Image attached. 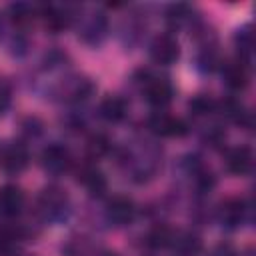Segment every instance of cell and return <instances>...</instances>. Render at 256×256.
Wrapping results in <instances>:
<instances>
[{"instance_id": "7", "label": "cell", "mask_w": 256, "mask_h": 256, "mask_svg": "<svg viewBox=\"0 0 256 256\" xmlns=\"http://www.w3.org/2000/svg\"><path fill=\"white\" fill-rule=\"evenodd\" d=\"M248 218V206L242 198H228L218 208V222L226 228H238Z\"/></svg>"}, {"instance_id": "1", "label": "cell", "mask_w": 256, "mask_h": 256, "mask_svg": "<svg viewBox=\"0 0 256 256\" xmlns=\"http://www.w3.org/2000/svg\"><path fill=\"white\" fill-rule=\"evenodd\" d=\"M36 210H38V214L44 222L58 224V222L66 220L68 214H70L68 194L58 186H48L40 192L38 202H36Z\"/></svg>"}, {"instance_id": "15", "label": "cell", "mask_w": 256, "mask_h": 256, "mask_svg": "<svg viewBox=\"0 0 256 256\" xmlns=\"http://www.w3.org/2000/svg\"><path fill=\"white\" fill-rule=\"evenodd\" d=\"M100 116L108 122H120L126 116V102L120 96H106L100 104Z\"/></svg>"}, {"instance_id": "10", "label": "cell", "mask_w": 256, "mask_h": 256, "mask_svg": "<svg viewBox=\"0 0 256 256\" xmlns=\"http://www.w3.org/2000/svg\"><path fill=\"white\" fill-rule=\"evenodd\" d=\"M24 208V192L18 186H4L0 190V214L2 216H16Z\"/></svg>"}, {"instance_id": "16", "label": "cell", "mask_w": 256, "mask_h": 256, "mask_svg": "<svg viewBox=\"0 0 256 256\" xmlns=\"http://www.w3.org/2000/svg\"><path fill=\"white\" fill-rule=\"evenodd\" d=\"M170 246L180 254V256H196L202 248V242L198 236L194 234H172V242Z\"/></svg>"}, {"instance_id": "17", "label": "cell", "mask_w": 256, "mask_h": 256, "mask_svg": "<svg viewBox=\"0 0 256 256\" xmlns=\"http://www.w3.org/2000/svg\"><path fill=\"white\" fill-rule=\"evenodd\" d=\"M80 182L86 186V190L94 196H100L104 190H106V178L102 176L100 170L92 168V166H86L82 172H80Z\"/></svg>"}, {"instance_id": "8", "label": "cell", "mask_w": 256, "mask_h": 256, "mask_svg": "<svg viewBox=\"0 0 256 256\" xmlns=\"http://www.w3.org/2000/svg\"><path fill=\"white\" fill-rule=\"evenodd\" d=\"M144 96L146 100L156 106V108H164L172 96H174V88L172 84L166 80V78H160V76H152V78H146L144 82Z\"/></svg>"}, {"instance_id": "18", "label": "cell", "mask_w": 256, "mask_h": 256, "mask_svg": "<svg viewBox=\"0 0 256 256\" xmlns=\"http://www.w3.org/2000/svg\"><path fill=\"white\" fill-rule=\"evenodd\" d=\"M10 12H12V20H14L16 24L30 22L32 16H34V10H32L28 4H14V6H10Z\"/></svg>"}, {"instance_id": "12", "label": "cell", "mask_w": 256, "mask_h": 256, "mask_svg": "<svg viewBox=\"0 0 256 256\" xmlns=\"http://www.w3.org/2000/svg\"><path fill=\"white\" fill-rule=\"evenodd\" d=\"M224 82L232 90H242L248 84V64L238 60H232L224 66Z\"/></svg>"}, {"instance_id": "13", "label": "cell", "mask_w": 256, "mask_h": 256, "mask_svg": "<svg viewBox=\"0 0 256 256\" xmlns=\"http://www.w3.org/2000/svg\"><path fill=\"white\" fill-rule=\"evenodd\" d=\"M24 240V230L20 226H0V256L14 254Z\"/></svg>"}, {"instance_id": "21", "label": "cell", "mask_w": 256, "mask_h": 256, "mask_svg": "<svg viewBox=\"0 0 256 256\" xmlns=\"http://www.w3.org/2000/svg\"><path fill=\"white\" fill-rule=\"evenodd\" d=\"M212 256H236V254H234V250H232L230 246H218V248L212 252Z\"/></svg>"}, {"instance_id": "19", "label": "cell", "mask_w": 256, "mask_h": 256, "mask_svg": "<svg viewBox=\"0 0 256 256\" xmlns=\"http://www.w3.org/2000/svg\"><path fill=\"white\" fill-rule=\"evenodd\" d=\"M10 100H12V90H10V84L0 78V118L6 114L8 106H10Z\"/></svg>"}, {"instance_id": "14", "label": "cell", "mask_w": 256, "mask_h": 256, "mask_svg": "<svg viewBox=\"0 0 256 256\" xmlns=\"http://www.w3.org/2000/svg\"><path fill=\"white\" fill-rule=\"evenodd\" d=\"M106 28H108L106 18H104L102 14H92V16H88V20L84 22V26H82V30H80V36H82L86 42H90V44H98V42L106 36Z\"/></svg>"}, {"instance_id": "6", "label": "cell", "mask_w": 256, "mask_h": 256, "mask_svg": "<svg viewBox=\"0 0 256 256\" xmlns=\"http://www.w3.org/2000/svg\"><path fill=\"white\" fill-rule=\"evenodd\" d=\"M30 162L28 148L22 142H10L0 152V168L8 174H20Z\"/></svg>"}, {"instance_id": "4", "label": "cell", "mask_w": 256, "mask_h": 256, "mask_svg": "<svg viewBox=\"0 0 256 256\" xmlns=\"http://www.w3.org/2000/svg\"><path fill=\"white\" fill-rule=\"evenodd\" d=\"M40 164L48 174H62L72 166V156L62 144H50L42 150Z\"/></svg>"}, {"instance_id": "20", "label": "cell", "mask_w": 256, "mask_h": 256, "mask_svg": "<svg viewBox=\"0 0 256 256\" xmlns=\"http://www.w3.org/2000/svg\"><path fill=\"white\" fill-rule=\"evenodd\" d=\"M88 148H90V154H92V156H100V154H104L106 148H108L106 138H102V136H94V138L90 140Z\"/></svg>"}, {"instance_id": "3", "label": "cell", "mask_w": 256, "mask_h": 256, "mask_svg": "<svg viewBox=\"0 0 256 256\" xmlns=\"http://www.w3.org/2000/svg\"><path fill=\"white\" fill-rule=\"evenodd\" d=\"M180 56V46H178V40L172 36V34H158L152 44H150V58L156 62V64H162V66H170L178 60Z\"/></svg>"}, {"instance_id": "23", "label": "cell", "mask_w": 256, "mask_h": 256, "mask_svg": "<svg viewBox=\"0 0 256 256\" xmlns=\"http://www.w3.org/2000/svg\"><path fill=\"white\" fill-rule=\"evenodd\" d=\"M0 28H2V24H0Z\"/></svg>"}, {"instance_id": "5", "label": "cell", "mask_w": 256, "mask_h": 256, "mask_svg": "<svg viewBox=\"0 0 256 256\" xmlns=\"http://www.w3.org/2000/svg\"><path fill=\"white\" fill-rule=\"evenodd\" d=\"M104 214H106V220L110 224H114V226H126V224H130L134 220L136 208H134V202L128 196H112L106 202Z\"/></svg>"}, {"instance_id": "2", "label": "cell", "mask_w": 256, "mask_h": 256, "mask_svg": "<svg viewBox=\"0 0 256 256\" xmlns=\"http://www.w3.org/2000/svg\"><path fill=\"white\" fill-rule=\"evenodd\" d=\"M148 128L158 134V136H168V138H174V136H184L188 132V124L178 118V116H172L168 112H154L150 118H148Z\"/></svg>"}, {"instance_id": "9", "label": "cell", "mask_w": 256, "mask_h": 256, "mask_svg": "<svg viewBox=\"0 0 256 256\" xmlns=\"http://www.w3.org/2000/svg\"><path fill=\"white\" fill-rule=\"evenodd\" d=\"M226 166L232 174L236 176H248L252 172V166H254V156H252V150L246 148V146H238V148H232L226 156Z\"/></svg>"}, {"instance_id": "11", "label": "cell", "mask_w": 256, "mask_h": 256, "mask_svg": "<svg viewBox=\"0 0 256 256\" xmlns=\"http://www.w3.org/2000/svg\"><path fill=\"white\" fill-rule=\"evenodd\" d=\"M92 82L86 80V78H80V76H74L70 80H64V84L60 86V96L66 100V102H80L84 98L90 96L92 92Z\"/></svg>"}, {"instance_id": "22", "label": "cell", "mask_w": 256, "mask_h": 256, "mask_svg": "<svg viewBox=\"0 0 256 256\" xmlns=\"http://www.w3.org/2000/svg\"><path fill=\"white\" fill-rule=\"evenodd\" d=\"M100 256H118V254H114V252H104V254H100Z\"/></svg>"}]
</instances>
